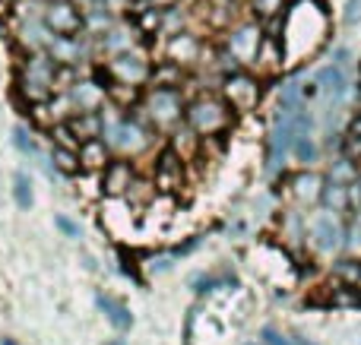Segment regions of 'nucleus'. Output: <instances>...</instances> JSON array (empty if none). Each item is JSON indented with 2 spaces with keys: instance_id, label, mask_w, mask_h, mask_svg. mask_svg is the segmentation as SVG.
Wrapping results in <instances>:
<instances>
[{
  "instance_id": "a878e982",
  "label": "nucleus",
  "mask_w": 361,
  "mask_h": 345,
  "mask_svg": "<svg viewBox=\"0 0 361 345\" xmlns=\"http://www.w3.org/2000/svg\"><path fill=\"white\" fill-rule=\"evenodd\" d=\"M13 143H16L23 152H35V139H32V133L25 130V127H16V130H13Z\"/></svg>"
},
{
  "instance_id": "473e14b6",
  "label": "nucleus",
  "mask_w": 361,
  "mask_h": 345,
  "mask_svg": "<svg viewBox=\"0 0 361 345\" xmlns=\"http://www.w3.org/2000/svg\"><path fill=\"white\" fill-rule=\"evenodd\" d=\"M108 345H118V342H108Z\"/></svg>"
},
{
  "instance_id": "20e7f679",
  "label": "nucleus",
  "mask_w": 361,
  "mask_h": 345,
  "mask_svg": "<svg viewBox=\"0 0 361 345\" xmlns=\"http://www.w3.org/2000/svg\"><path fill=\"white\" fill-rule=\"evenodd\" d=\"M219 92H222V99L228 101L231 111L250 114L257 105H260L263 86H260V76H254V70L241 67V70H231V73L222 76V86H219Z\"/></svg>"
},
{
  "instance_id": "f3484780",
  "label": "nucleus",
  "mask_w": 361,
  "mask_h": 345,
  "mask_svg": "<svg viewBox=\"0 0 361 345\" xmlns=\"http://www.w3.org/2000/svg\"><path fill=\"white\" fill-rule=\"evenodd\" d=\"M247 10H250V19H257L263 25H273L288 10V0H247Z\"/></svg>"
},
{
  "instance_id": "f03ea898",
  "label": "nucleus",
  "mask_w": 361,
  "mask_h": 345,
  "mask_svg": "<svg viewBox=\"0 0 361 345\" xmlns=\"http://www.w3.org/2000/svg\"><path fill=\"white\" fill-rule=\"evenodd\" d=\"M231 108L222 95H197L193 101H187L184 124L190 127L197 137H219L222 130H228L231 124Z\"/></svg>"
},
{
  "instance_id": "cd10ccee",
  "label": "nucleus",
  "mask_w": 361,
  "mask_h": 345,
  "mask_svg": "<svg viewBox=\"0 0 361 345\" xmlns=\"http://www.w3.org/2000/svg\"><path fill=\"white\" fill-rule=\"evenodd\" d=\"M57 228H61L63 234H67V238H80V225H76V222H70L67 215H57Z\"/></svg>"
},
{
  "instance_id": "5701e85b",
  "label": "nucleus",
  "mask_w": 361,
  "mask_h": 345,
  "mask_svg": "<svg viewBox=\"0 0 361 345\" xmlns=\"http://www.w3.org/2000/svg\"><path fill=\"white\" fill-rule=\"evenodd\" d=\"M301 82H295V80H286L282 82V89H279V108H298L301 105Z\"/></svg>"
},
{
  "instance_id": "4468645a",
  "label": "nucleus",
  "mask_w": 361,
  "mask_h": 345,
  "mask_svg": "<svg viewBox=\"0 0 361 345\" xmlns=\"http://www.w3.org/2000/svg\"><path fill=\"white\" fill-rule=\"evenodd\" d=\"M314 82L320 86V92L330 95V101H343L345 95H349V70L336 67V63H326V67H320L317 73H314Z\"/></svg>"
},
{
  "instance_id": "2f4dec72",
  "label": "nucleus",
  "mask_w": 361,
  "mask_h": 345,
  "mask_svg": "<svg viewBox=\"0 0 361 345\" xmlns=\"http://www.w3.org/2000/svg\"><path fill=\"white\" fill-rule=\"evenodd\" d=\"M0 345H19L16 339H4V342H0Z\"/></svg>"
},
{
  "instance_id": "a211bd4d",
  "label": "nucleus",
  "mask_w": 361,
  "mask_h": 345,
  "mask_svg": "<svg viewBox=\"0 0 361 345\" xmlns=\"http://www.w3.org/2000/svg\"><path fill=\"white\" fill-rule=\"evenodd\" d=\"M99 308L105 310V317L111 320V327H118V330H130V327H133V314H130V308H127L124 301H118V298H111V295H99Z\"/></svg>"
},
{
  "instance_id": "7ed1b4c3",
  "label": "nucleus",
  "mask_w": 361,
  "mask_h": 345,
  "mask_svg": "<svg viewBox=\"0 0 361 345\" xmlns=\"http://www.w3.org/2000/svg\"><path fill=\"white\" fill-rule=\"evenodd\" d=\"M143 111L156 124V130H171V127H178L184 120L187 111L184 92L169 86H149V92L143 95Z\"/></svg>"
},
{
  "instance_id": "c85d7f7f",
  "label": "nucleus",
  "mask_w": 361,
  "mask_h": 345,
  "mask_svg": "<svg viewBox=\"0 0 361 345\" xmlns=\"http://www.w3.org/2000/svg\"><path fill=\"white\" fill-rule=\"evenodd\" d=\"M263 339H267V345H298V342H292V339H288V336L276 333L273 327H269V330H263Z\"/></svg>"
},
{
  "instance_id": "dca6fc26",
  "label": "nucleus",
  "mask_w": 361,
  "mask_h": 345,
  "mask_svg": "<svg viewBox=\"0 0 361 345\" xmlns=\"http://www.w3.org/2000/svg\"><path fill=\"white\" fill-rule=\"evenodd\" d=\"M180 162H184V158H180L178 152H165V156L159 158V165H156V184L162 190L180 187Z\"/></svg>"
},
{
  "instance_id": "4be33fe9",
  "label": "nucleus",
  "mask_w": 361,
  "mask_h": 345,
  "mask_svg": "<svg viewBox=\"0 0 361 345\" xmlns=\"http://www.w3.org/2000/svg\"><path fill=\"white\" fill-rule=\"evenodd\" d=\"M292 152H295V158H298V162H305V165L317 162V143H314L311 133H298V137H295V143H292Z\"/></svg>"
},
{
  "instance_id": "c756f323",
  "label": "nucleus",
  "mask_w": 361,
  "mask_h": 345,
  "mask_svg": "<svg viewBox=\"0 0 361 345\" xmlns=\"http://www.w3.org/2000/svg\"><path fill=\"white\" fill-rule=\"evenodd\" d=\"M330 63H336V67L349 70V63H352V51H349V48H336V51H333V61H330Z\"/></svg>"
},
{
  "instance_id": "f257e3e1",
  "label": "nucleus",
  "mask_w": 361,
  "mask_h": 345,
  "mask_svg": "<svg viewBox=\"0 0 361 345\" xmlns=\"http://www.w3.org/2000/svg\"><path fill=\"white\" fill-rule=\"evenodd\" d=\"M57 70L61 63H54L44 51H29V54L19 61L16 70V89L29 105H42L51 101L57 95Z\"/></svg>"
},
{
  "instance_id": "bb28decb",
  "label": "nucleus",
  "mask_w": 361,
  "mask_h": 345,
  "mask_svg": "<svg viewBox=\"0 0 361 345\" xmlns=\"http://www.w3.org/2000/svg\"><path fill=\"white\" fill-rule=\"evenodd\" d=\"M343 23H345V25L361 23V0H345V6H343Z\"/></svg>"
},
{
  "instance_id": "2eb2a0df",
  "label": "nucleus",
  "mask_w": 361,
  "mask_h": 345,
  "mask_svg": "<svg viewBox=\"0 0 361 345\" xmlns=\"http://www.w3.org/2000/svg\"><path fill=\"white\" fill-rule=\"evenodd\" d=\"M76 156H80V168L82 171H102L108 162H111V146H108L102 137H95V139L80 143Z\"/></svg>"
},
{
  "instance_id": "1a4fd4ad",
  "label": "nucleus",
  "mask_w": 361,
  "mask_h": 345,
  "mask_svg": "<svg viewBox=\"0 0 361 345\" xmlns=\"http://www.w3.org/2000/svg\"><path fill=\"white\" fill-rule=\"evenodd\" d=\"M311 238H314V247H317L320 253H333L343 247L345 241V228L343 222L336 219V213H324L314 219V228H311Z\"/></svg>"
},
{
  "instance_id": "0eeeda50",
  "label": "nucleus",
  "mask_w": 361,
  "mask_h": 345,
  "mask_svg": "<svg viewBox=\"0 0 361 345\" xmlns=\"http://www.w3.org/2000/svg\"><path fill=\"white\" fill-rule=\"evenodd\" d=\"M42 23L51 35H82L86 32V13L73 0H44Z\"/></svg>"
},
{
  "instance_id": "aec40b11",
  "label": "nucleus",
  "mask_w": 361,
  "mask_h": 345,
  "mask_svg": "<svg viewBox=\"0 0 361 345\" xmlns=\"http://www.w3.org/2000/svg\"><path fill=\"white\" fill-rule=\"evenodd\" d=\"M320 200H324L326 206L333 209V213H343V209H349V203H352V184H343V181L324 184V190H320Z\"/></svg>"
},
{
  "instance_id": "6e6552de",
  "label": "nucleus",
  "mask_w": 361,
  "mask_h": 345,
  "mask_svg": "<svg viewBox=\"0 0 361 345\" xmlns=\"http://www.w3.org/2000/svg\"><path fill=\"white\" fill-rule=\"evenodd\" d=\"M203 51H206L203 38L193 35V32H175V35H169V44H165V57L184 70L203 61Z\"/></svg>"
},
{
  "instance_id": "412c9836",
  "label": "nucleus",
  "mask_w": 361,
  "mask_h": 345,
  "mask_svg": "<svg viewBox=\"0 0 361 345\" xmlns=\"http://www.w3.org/2000/svg\"><path fill=\"white\" fill-rule=\"evenodd\" d=\"M51 162H54V168L63 171V175H76V171H80V156H76L73 146L54 143V149H51Z\"/></svg>"
},
{
  "instance_id": "b1692460",
  "label": "nucleus",
  "mask_w": 361,
  "mask_h": 345,
  "mask_svg": "<svg viewBox=\"0 0 361 345\" xmlns=\"http://www.w3.org/2000/svg\"><path fill=\"white\" fill-rule=\"evenodd\" d=\"M13 196H16V206L19 209H29L32 206V200H35V196H32V184H29V177H25V175L13 177Z\"/></svg>"
},
{
  "instance_id": "9d476101",
  "label": "nucleus",
  "mask_w": 361,
  "mask_h": 345,
  "mask_svg": "<svg viewBox=\"0 0 361 345\" xmlns=\"http://www.w3.org/2000/svg\"><path fill=\"white\" fill-rule=\"evenodd\" d=\"M137 175H133V165L127 158H111V162L102 168V190L108 196H124L133 190Z\"/></svg>"
},
{
  "instance_id": "7c9ffc66",
  "label": "nucleus",
  "mask_w": 361,
  "mask_h": 345,
  "mask_svg": "<svg viewBox=\"0 0 361 345\" xmlns=\"http://www.w3.org/2000/svg\"><path fill=\"white\" fill-rule=\"evenodd\" d=\"M73 4H80V6H82V10H86V6H89V4H92V0H73Z\"/></svg>"
},
{
  "instance_id": "9b49d317",
  "label": "nucleus",
  "mask_w": 361,
  "mask_h": 345,
  "mask_svg": "<svg viewBox=\"0 0 361 345\" xmlns=\"http://www.w3.org/2000/svg\"><path fill=\"white\" fill-rule=\"evenodd\" d=\"M92 44L108 57L121 54V51H130L137 48V38H133V29H127L124 23H111L105 32H99V35H92Z\"/></svg>"
},
{
  "instance_id": "f8f14e48",
  "label": "nucleus",
  "mask_w": 361,
  "mask_h": 345,
  "mask_svg": "<svg viewBox=\"0 0 361 345\" xmlns=\"http://www.w3.org/2000/svg\"><path fill=\"white\" fill-rule=\"evenodd\" d=\"M286 48H282L279 35H273V32H267V38H263L260 51H257V61H254V73H263V76H273L279 73L282 67H286Z\"/></svg>"
},
{
  "instance_id": "423d86ee",
  "label": "nucleus",
  "mask_w": 361,
  "mask_h": 345,
  "mask_svg": "<svg viewBox=\"0 0 361 345\" xmlns=\"http://www.w3.org/2000/svg\"><path fill=\"white\" fill-rule=\"evenodd\" d=\"M149 73H152L149 57L140 54L137 48L108 57V63L102 67V76H108V86L118 82V86H140L143 89L146 82H149Z\"/></svg>"
},
{
  "instance_id": "6ab92c4d",
  "label": "nucleus",
  "mask_w": 361,
  "mask_h": 345,
  "mask_svg": "<svg viewBox=\"0 0 361 345\" xmlns=\"http://www.w3.org/2000/svg\"><path fill=\"white\" fill-rule=\"evenodd\" d=\"M320 190H324V181L311 171H301V175L292 177V194L298 196L301 203H317L320 200Z\"/></svg>"
},
{
  "instance_id": "ddd939ff",
  "label": "nucleus",
  "mask_w": 361,
  "mask_h": 345,
  "mask_svg": "<svg viewBox=\"0 0 361 345\" xmlns=\"http://www.w3.org/2000/svg\"><path fill=\"white\" fill-rule=\"evenodd\" d=\"M67 95H70L73 111H99L105 95H108V89L102 86V82H92V80H73V86L67 89Z\"/></svg>"
},
{
  "instance_id": "393cba45",
  "label": "nucleus",
  "mask_w": 361,
  "mask_h": 345,
  "mask_svg": "<svg viewBox=\"0 0 361 345\" xmlns=\"http://www.w3.org/2000/svg\"><path fill=\"white\" fill-rule=\"evenodd\" d=\"M336 276L345 279L349 285H358V279H361V260H343V263H336Z\"/></svg>"
},
{
  "instance_id": "39448f33",
  "label": "nucleus",
  "mask_w": 361,
  "mask_h": 345,
  "mask_svg": "<svg viewBox=\"0 0 361 345\" xmlns=\"http://www.w3.org/2000/svg\"><path fill=\"white\" fill-rule=\"evenodd\" d=\"M263 38H267V25L257 23V19H241V23H235L228 32H225L222 48L228 51L241 67L250 70L254 67V61H257V51H260Z\"/></svg>"
}]
</instances>
